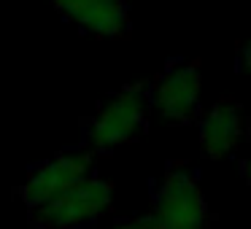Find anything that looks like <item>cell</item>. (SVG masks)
Instances as JSON below:
<instances>
[{
    "label": "cell",
    "mask_w": 251,
    "mask_h": 229,
    "mask_svg": "<svg viewBox=\"0 0 251 229\" xmlns=\"http://www.w3.org/2000/svg\"><path fill=\"white\" fill-rule=\"evenodd\" d=\"M149 103L151 97L143 84H130L116 94H111L84 127L87 146L95 151H111L138 137L146 127Z\"/></svg>",
    "instance_id": "6da1fadb"
},
{
    "label": "cell",
    "mask_w": 251,
    "mask_h": 229,
    "mask_svg": "<svg viewBox=\"0 0 251 229\" xmlns=\"http://www.w3.org/2000/svg\"><path fill=\"white\" fill-rule=\"evenodd\" d=\"M114 202V183L100 175H87L68 191L30 213V221L41 229H76L103 216Z\"/></svg>",
    "instance_id": "7a4b0ae2"
},
{
    "label": "cell",
    "mask_w": 251,
    "mask_h": 229,
    "mask_svg": "<svg viewBox=\"0 0 251 229\" xmlns=\"http://www.w3.org/2000/svg\"><path fill=\"white\" fill-rule=\"evenodd\" d=\"M149 216L157 229H205L208 205L197 175L186 167H168L154 191V207Z\"/></svg>",
    "instance_id": "3957f363"
},
{
    "label": "cell",
    "mask_w": 251,
    "mask_h": 229,
    "mask_svg": "<svg viewBox=\"0 0 251 229\" xmlns=\"http://www.w3.org/2000/svg\"><path fill=\"white\" fill-rule=\"evenodd\" d=\"M92 173H95V154L89 151L60 154V157L46 159L35 170H30L25 186L19 189V197H22L25 207L33 213Z\"/></svg>",
    "instance_id": "277c9868"
},
{
    "label": "cell",
    "mask_w": 251,
    "mask_h": 229,
    "mask_svg": "<svg viewBox=\"0 0 251 229\" xmlns=\"http://www.w3.org/2000/svg\"><path fill=\"white\" fill-rule=\"evenodd\" d=\"M200 92H202L200 70L195 65H186V62H176L157 78L149 97L162 114V119L173 121V124H186L200 111Z\"/></svg>",
    "instance_id": "5b68a950"
},
{
    "label": "cell",
    "mask_w": 251,
    "mask_h": 229,
    "mask_svg": "<svg viewBox=\"0 0 251 229\" xmlns=\"http://www.w3.org/2000/svg\"><path fill=\"white\" fill-rule=\"evenodd\" d=\"M71 22L100 38H122L130 30L127 0H54Z\"/></svg>",
    "instance_id": "8992f818"
},
{
    "label": "cell",
    "mask_w": 251,
    "mask_h": 229,
    "mask_svg": "<svg viewBox=\"0 0 251 229\" xmlns=\"http://www.w3.org/2000/svg\"><path fill=\"white\" fill-rule=\"evenodd\" d=\"M243 111L235 103H216L200 121V148L208 159H224L243 137Z\"/></svg>",
    "instance_id": "52a82bcc"
},
{
    "label": "cell",
    "mask_w": 251,
    "mask_h": 229,
    "mask_svg": "<svg viewBox=\"0 0 251 229\" xmlns=\"http://www.w3.org/2000/svg\"><path fill=\"white\" fill-rule=\"evenodd\" d=\"M98 229H157V224L151 221V216H138V218H127V221H116L111 227H98Z\"/></svg>",
    "instance_id": "ba28073f"
},
{
    "label": "cell",
    "mask_w": 251,
    "mask_h": 229,
    "mask_svg": "<svg viewBox=\"0 0 251 229\" xmlns=\"http://www.w3.org/2000/svg\"><path fill=\"white\" fill-rule=\"evenodd\" d=\"M240 68H243L246 76H251V41L243 46V51H240Z\"/></svg>",
    "instance_id": "9c48e42d"
},
{
    "label": "cell",
    "mask_w": 251,
    "mask_h": 229,
    "mask_svg": "<svg viewBox=\"0 0 251 229\" xmlns=\"http://www.w3.org/2000/svg\"><path fill=\"white\" fill-rule=\"evenodd\" d=\"M243 173H246V181H249V186H251V159H249V162H246Z\"/></svg>",
    "instance_id": "30bf717a"
}]
</instances>
